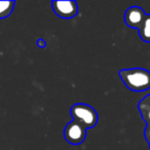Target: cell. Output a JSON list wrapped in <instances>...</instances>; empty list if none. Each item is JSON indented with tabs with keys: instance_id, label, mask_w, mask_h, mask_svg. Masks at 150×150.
<instances>
[{
	"instance_id": "cell-2",
	"label": "cell",
	"mask_w": 150,
	"mask_h": 150,
	"mask_svg": "<svg viewBox=\"0 0 150 150\" xmlns=\"http://www.w3.org/2000/svg\"><path fill=\"white\" fill-rule=\"evenodd\" d=\"M70 113L73 120L81 123L86 129L96 127V125L98 123V113L95 110V108L88 104H83V103L74 104L71 107Z\"/></svg>"
},
{
	"instance_id": "cell-3",
	"label": "cell",
	"mask_w": 150,
	"mask_h": 150,
	"mask_svg": "<svg viewBox=\"0 0 150 150\" xmlns=\"http://www.w3.org/2000/svg\"><path fill=\"white\" fill-rule=\"evenodd\" d=\"M64 138L71 145H79L86 138V129L76 120H71L64 129Z\"/></svg>"
},
{
	"instance_id": "cell-6",
	"label": "cell",
	"mask_w": 150,
	"mask_h": 150,
	"mask_svg": "<svg viewBox=\"0 0 150 150\" xmlns=\"http://www.w3.org/2000/svg\"><path fill=\"white\" fill-rule=\"evenodd\" d=\"M139 36L144 42L150 43V15H146L143 24L139 28Z\"/></svg>"
},
{
	"instance_id": "cell-8",
	"label": "cell",
	"mask_w": 150,
	"mask_h": 150,
	"mask_svg": "<svg viewBox=\"0 0 150 150\" xmlns=\"http://www.w3.org/2000/svg\"><path fill=\"white\" fill-rule=\"evenodd\" d=\"M144 135H145L146 141H147L148 143H149V145H150V123H147V125H146Z\"/></svg>"
},
{
	"instance_id": "cell-4",
	"label": "cell",
	"mask_w": 150,
	"mask_h": 150,
	"mask_svg": "<svg viewBox=\"0 0 150 150\" xmlns=\"http://www.w3.org/2000/svg\"><path fill=\"white\" fill-rule=\"evenodd\" d=\"M52 11L58 17L62 19H72L78 13V5L76 1H52Z\"/></svg>"
},
{
	"instance_id": "cell-7",
	"label": "cell",
	"mask_w": 150,
	"mask_h": 150,
	"mask_svg": "<svg viewBox=\"0 0 150 150\" xmlns=\"http://www.w3.org/2000/svg\"><path fill=\"white\" fill-rule=\"evenodd\" d=\"M16 2L11 0V1H0V20L5 19L9 17L15 8Z\"/></svg>"
},
{
	"instance_id": "cell-9",
	"label": "cell",
	"mask_w": 150,
	"mask_h": 150,
	"mask_svg": "<svg viewBox=\"0 0 150 150\" xmlns=\"http://www.w3.org/2000/svg\"><path fill=\"white\" fill-rule=\"evenodd\" d=\"M37 46L39 48H45L46 47V41L43 38H38L37 39Z\"/></svg>"
},
{
	"instance_id": "cell-1",
	"label": "cell",
	"mask_w": 150,
	"mask_h": 150,
	"mask_svg": "<svg viewBox=\"0 0 150 150\" xmlns=\"http://www.w3.org/2000/svg\"><path fill=\"white\" fill-rule=\"evenodd\" d=\"M118 74L123 84L133 92H145L150 88V71L146 69H122Z\"/></svg>"
},
{
	"instance_id": "cell-5",
	"label": "cell",
	"mask_w": 150,
	"mask_h": 150,
	"mask_svg": "<svg viewBox=\"0 0 150 150\" xmlns=\"http://www.w3.org/2000/svg\"><path fill=\"white\" fill-rule=\"evenodd\" d=\"M146 18V13L141 7L139 6H131L127 9L125 13V22L129 28L138 29L141 27L144 20Z\"/></svg>"
}]
</instances>
